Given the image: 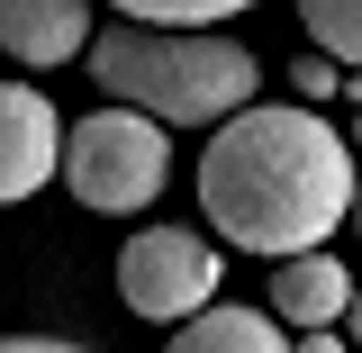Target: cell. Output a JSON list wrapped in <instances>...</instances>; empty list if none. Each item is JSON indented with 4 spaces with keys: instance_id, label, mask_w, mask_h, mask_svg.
<instances>
[{
    "instance_id": "12",
    "label": "cell",
    "mask_w": 362,
    "mask_h": 353,
    "mask_svg": "<svg viewBox=\"0 0 362 353\" xmlns=\"http://www.w3.org/2000/svg\"><path fill=\"white\" fill-rule=\"evenodd\" d=\"M344 100H354V118H344V136H354V154H362V64L344 73Z\"/></svg>"
},
{
    "instance_id": "6",
    "label": "cell",
    "mask_w": 362,
    "mask_h": 353,
    "mask_svg": "<svg viewBox=\"0 0 362 353\" xmlns=\"http://www.w3.org/2000/svg\"><path fill=\"white\" fill-rule=\"evenodd\" d=\"M90 45V0H0V54L9 64H82Z\"/></svg>"
},
{
    "instance_id": "14",
    "label": "cell",
    "mask_w": 362,
    "mask_h": 353,
    "mask_svg": "<svg viewBox=\"0 0 362 353\" xmlns=\"http://www.w3.org/2000/svg\"><path fill=\"white\" fill-rule=\"evenodd\" d=\"M354 226H362V181H354Z\"/></svg>"
},
{
    "instance_id": "13",
    "label": "cell",
    "mask_w": 362,
    "mask_h": 353,
    "mask_svg": "<svg viewBox=\"0 0 362 353\" xmlns=\"http://www.w3.org/2000/svg\"><path fill=\"white\" fill-rule=\"evenodd\" d=\"M344 345H362V281H354V299H344Z\"/></svg>"
},
{
    "instance_id": "7",
    "label": "cell",
    "mask_w": 362,
    "mask_h": 353,
    "mask_svg": "<svg viewBox=\"0 0 362 353\" xmlns=\"http://www.w3.org/2000/svg\"><path fill=\"white\" fill-rule=\"evenodd\" d=\"M344 299H354V272L335 263L326 245H299V254L272 263V317H281L290 335H299V326H335Z\"/></svg>"
},
{
    "instance_id": "1",
    "label": "cell",
    "mask_w": 362,
    "mask_h": 353,
    "mask_svg": "<svg viewBox=\"0 0 362 353\" xmlns=\"http://www.w3.org/2000/svg\"><path fill=\"white\" fill-rule=\"evenodd\" d=\"M354 136L335 118H317V100H245L226 109L209 154H199V209L235 254H299L326 245L335 226L354 218Z\"/></svg>"
},
{
    "instance_id": "9",
    "label": "cell",
    "mask_w": 362,
    "mask_h": 353,
    "mask_svg": "<svg viewBox=\"0 0 362 353\" xmlns=\"http://www.w3.org/2000/svg\"><path fill=\"white\" fill-rule=\"evenodd\" d=\"M308 45H326L335 64H362V0H290Z\"/></svg>"
},
{
    "instance_id": "8",
    "label": "cell",
    "mask_w": 362,
    "mask_h": 353,
    "mask_svg": "<svg viewBox=\"0 0 362 353\" xmlns=\"http://www.w3.org/2000/svg\"><path fill=\"white\" fill-rule=\"evenodd\" d=\"M173 345L181 353H281L290 326H281L272 308H226V299H209V308H190L173 326Z\"/></svg>"
},
{
    "instance_id": "3",
    "label": "cell",
    "mask_w": 362,
    "mask_h": 353,
    "mask_svg": "<svg viewBox=\"0 0 362 353\" xmlns=\"http://www.w3.org/2000/svg\"><path fill=\"white\" fill-rule=\"evenodd\" d=\"M64 181L100 218H136L173 181V127L154 109H136V100H109V109H90L82 127H64Z\"/></svg>"
},
{
    "instance_id": "11",
    "label": "cell",
    "mask_w": 362,
    "mask_h": 353,
    "mask_svg": "<svg viewBox=\"0 0 362 353\" xmlns=\"http://www.w3.org/2000/svg\"><path fill=\"white\" fill-rule=\"evenodd\" d=\"M290 91H299V100H317V109H326V100L344 91V73H335V54H326V45H317V54H299V64H290Z\"/></svg>"
},
{
    "instance_id": "4",
    "label": "cell",
    "mask_w": 362,
    "mask_h": 353,
    "mask_svg": "<svg viewBox=\"0 0 362 353\" xmlns=\"http://www.w3.org/2000/svg\"><path fill=\"white\" fill-rule=\"evenodd\" d=\"M218 281H226L218 245L190 236V226H136L127 254H118V299L136 317H154V326H181L190 308H209Z\"/></svg>"
},
{
    "instance_id": "2",
    "label": "cell",
    "mask_w": 362,
    "mask_h": 353,
    "mask_svg": "<svg viewBox=\"0 0 362 353\" xmlns=\"http://www.w3.org/2000/svg\"><path fill=\"white\" fill-rule=\"evenodd\" d=\"M82 73L109 100H136L154 109L163 127H218L226 109H245L263 64L254 45H235L226 28H154V18H118L82 45Z\"/></svg>"
},
{
    "instance_id": "10",
    "label": "cell",
    "mask_w": 362,
    "mask_h": 353,
    "mask_svg": "<svg viewBox=\"0 0 362 353\" xmlns=\"http://www.w3.org/2000/svg\"><path fill=\"white\" fill-rule=\"evenodd\" d=\"M118 18H154V28H218L235 9H254V0H109Z\"/></svg>"
},
{
    "instance_id": "5",
    "label": "cell",
    "mask_w": 362,
    "mask_h": 353,
    "mask_svg": "<svg viewBox=\"0 0 362 353\" xmlns=\"http://www.w3.org/2000/svg\"><path fill=\"white\" fill-rule=\"evenodd\" d=\"M64 173V118L37 82H0V209L37 199L45 181Z\"/></svg>"
}]
</instances>
